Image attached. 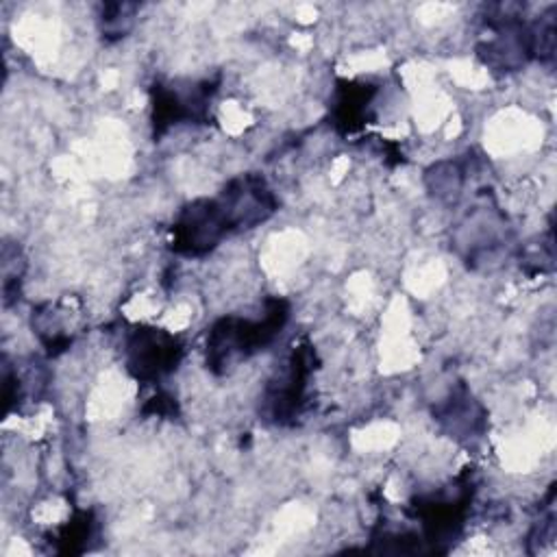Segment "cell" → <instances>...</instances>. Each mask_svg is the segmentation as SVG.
Masks as SVG:
<instances>
[{"mask_svg": "<svg viewBox=\"0 0 557 557\" xmlns=\"http://www.w3.org/2000/svg\"><path fill=\"white\" fill-rule=\"evenodd\" d=\"M289 307L281 298L265 302L263 318H237L228 315L218 320L207 337V366L213 372H224L235 363L248 359L257 350H263L285 326Z\"/></svg>", "mask_w": 557, "mask_h": 557, "instance_id": "6da1fadb", "label": "cell"}, {"mask_svg": "<svg viewBox=\"0 0 557 557\" xmlns=\"http://www.w3.org/2000/svg\"><path fill=\"white\" fill-rule=\"evenodd\" d=\"M181 342L154 326H139L126 339V368L137 381H159L181 361Z\"/></svg>", "mask_w": 557, "mask_h": 557, "instance_id": "7a4b0ae2", "label": "cell"}, {"mask_svg": "<svg viewBox=\"0 0 557 557\" xmlns=\"http://www.w3.org/2000/svg\"><path fill=\"white\" fill-rule=\"evenodd\" d=\"M313 370V348L300 346L292 352L287 368L272 381L265 389V413L276 420L285 422L300 413L307 392V379Z\"/></svg>", "mask_w": 557, "mask_h": 557, "instance_id": "3957f363", "label": "cell"}, {"mask_svg": "<svg viewBox=\"0 0 557 557\" xmlns=\"http://www.w3.org/2000/svg\"><path fill=\"white\" fill-rule=\"evenodd\" d=\"M372 98V87L370 85H355L348 83L346 87L339 89L337 94V104H335V117L339 124H344L346 131H352L361 124L366 117V109Z\"/></svg>", "mask_w": 557, "mask_h": 557, "instance_id": "277c9868", "label": "cell"}, {"mask_svg": "<svg viewBox=\"0 0 557 557\" xmlns=\"http://www.w3.org/2000/svg\"><path fill=\"white\" fill-rule=\"evenodd\" d=\"M135 7L131 4H107L102 11V30L104 35H113V37H124L122 33L128 30L131 20H133V11Z\"/></svg>", "mask_w": 557, "mask_h": 557, "instance_id": "5b68a950", "label": "cell"}]
</instances>
